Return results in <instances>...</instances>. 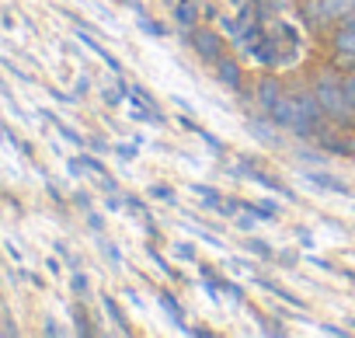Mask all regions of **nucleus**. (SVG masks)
<instances>
[{
  "label": "nucleus",
  "mask_w": 355,
  "mask_h": 338,
  "mask_svg": "<svg viewBox=\"0 0 355 338\" xmlns=\"http://www.w3.org/2000/svg\"><path fill=\"white\" fill-rule=\"evenodd\" d=\"M303 182H306V185H313V189H324V192H348V185H345L341 178H334V175L306 171V175H303Z\"/></svg>",
  "instance_id": "20e7f679"
},
{
  "label": "nucleus",
  "mask_w": 355,
  "mask_h": 338,
  "mask_svg": "<svg viewBox=\"0 0 355 338\" xmlns=\"http://www.w3.org/2000/svg\"><path fill=\"white\" fill-rule=\"evenodd\" d=\"M73 289L84 296V289H87V276H80V272H77V276H73Z\"/></svg>",
  "instance_id": "4468645a"
},
{
  "label": "nucleus",
  "mask_w": 355,
  "mask_h": 338,
  "mask_svg": "<svg viewBox=\"0 0 355 338\" xmlns=\"http://www.w3.org/2000/svg\"><path fill=\"white\" fill-rule=\"evenodd\" d=\"M355 11V0H306V15L313 22H338Z\"/></svg>",
  "instance_id": "7ed1b4c3"
},
{
  "label": "nucleus",
  "mask_w": 355,
  "mask_h": 338,
  "mask_svg": "<svg viewBox=\"0 0 355 338\" xmlns=\"http://www.w3.org/2000/svg\"><path fill=\"white\" fill-rule=\"evenodd\" d=\"M320 112H324V108L317 105L313 94H289V98H279V101L268 108L272 122L282 126V129H293V133H310V129L317 126Z\"/></svg>",
  "instance_id": "f257e3e1"
},
{
  "label": "nucleus",
  "mask_w": 355,
  "mask_h": 338,
  "mask_svg": "<svg viewBox=\"0 0 355 338\" xmlns=\"http://www.w3.org/2000/svg\"><path fill=\"white\" fill-rule=\"evenodd\" d=\"M345 94H348V101L355 105V77H348V81H345Z\"/></svg>",
  "instance_id": "2eb2a0df"
},
{
  "label": "nucleus",
  "mask_w": 355,
  "mask_h": 338,
  "mask_svg": "<svg viewBox=\"0 0 355 338\" xmlns=\"http://www.w3.org/2000/svg\"><path fill=\"white\" fill-rule=\"evenodd\" d=\"M313 98H317V105L331 115V119H352L355 115V105L348 101V94H345V84H338L331 74H324L320 81H317V87H313Z\"/></svg>",
  "instance_id": "f03ea898"
},
{
  "label": "nucleus",
  "mask_w": 355,
  "mask_h": 338,
  "mask_svg": "<svg viewBox=\"0 0 355 338\" xmlns=\"http://www.w3.org/2000/svg\"><path fill=\"white\" fill-rule=\"evenodd\" d=\"M345 28H355V11H352V15L345 18Z\"/></svg>",
  "instance_id": "dca6fc26"
},
{
  "label": "nucleus",
  "mask_w": 355,
  "mask_h": 338,
  "mask_svg": "<svg viewBox=\"0 0 355 338\" xmlns=\"http://www.w3.org/2000/svg\"><path fill=\"white\" fill-rule=\"evenodd\" d=\"M220 74H223V81H227L230 87H237L241 77H237V67H234V63H220Z\"/></svg>",
  "instance_id": "9d476101"
},
{
  "label": "nucleus",
  "mask_w": 355,
  "mask_h": 338,
  "mask_svg": "<svg viewBox=\"0 0 355 338\" xmlns=\"http://www.w3.org/2000/svg\"><path fill=\"white\" fill-rule=\"evenodd\" d=\"M39 115H42V119H49V122H53V126H56V133H60V136H63V140H70V143H73V146H84V136H80V133H73V129H70V126H67V122H60V119H56V115H53V112H39Z\"/></svg>",
  "instance_id": "39448f33"
},
{
  "label": "nucleus",
  "mask_w": 355,
  "mask_h": 338,
  "mask_svg": "<svg viewBox=\"0 0 355 338\" xmlns=\"http://www.w3.org/2000/svg\"><path fill=\"white\" fill-rule=\"evenodd\" d=\"M80 42H84V46H87V49H91V53H98V56H101V60H105V63H108V67H112V70H115V74H119V70H122V67H119V60H115V56H112V53H108V49H101V46H98V42H94V39H91V35H80Z\"/></svg>",
  "instance_id": "0eeeda50"
},
{
  "label": "nucleus",
  "mask_w": 355,
  "mask_h": 338,
  "mask_svg": "<svg viewBox=\"0 0 355 338\" xmlns=\"http://www.w3.org/2000/svg\"><path fill=\"white\" fill-rule=\"evenodd\" d=\"M258 91H261V105H265V108H272V105L282 98V94H279V84H272V81H261Z\"/></svg>",
  "instance_id": "6e6552de"
},
{
  "label": "nucleus",
  "mask_w": 355,
  "mask_h": 338,
  "mask_svg": "<svg viewBox=\"0 0 355 338\" xmlns=\"http://www.w3.org/2000/svg\"><path fill=\"white\" fill-rule=\"evenodd\" d=\"M153 196H157V199H167V203H174V192H171V189H164V185H157V189H153Z\"/></svg>",
  "instance_id": "ddd939ff"
},
{
  "label": "nucleus",
  "mask_w": 355,
  "mask_h": 338,
  "mask_svg": "<svg viewBox=\"0 0 355 338\" xmlns=\"http://www.w3.org/2000/svg\"><path fill=\"white\" fill-rule=\"evenodd\" d=\"M136 153H139V143H122V146H119V157H122V160H132Z\"/></svg>",
  "instance_id": "f8f14e48"
},
{
  "label": "nucleus",
  "mask_w": 355,
  "mask_h": 338,
  "mask_svg": "<svg viewBox=\"0 0 355 338\" xmlns=\"http://www.w3.org/2000/svg\"><path fill=\"white\" fill-rule=\"evenodd\" d=\"M334 49L345 53V56H355V28H341L334 35Z\"/></svg>",
  "instance_id": "423d86ee"
},
{
  "label": "nucleus",
  "mask_w": 355,
  "mask_h": 338,
  "mask_svg": "<svg viewBox=\"0 0 355 338\" xmlns=\"http://www.w3.org/2000/svg\"><path fill=\"white\" fill-rule=\"evenodd\" d=\"M209 42H213V35H199V42H196V46H199V53H202V56H216V49H213Z\"/></svg>",
  "instance_id": "9b49d317"
},
{
  "label": "nucleus",
  "mask_w": 355,
  "mask_h": 338,
  "mask_svg": "<svg viewBox=\"0 0 355 338\" xmlns=\"http://www.w3.org/2000/svg\"><path fill=\"white\" fill-rule=\"evenodd\" d=\"M160 307H167V314H171V321H174V324H182V307H178V303H174L167 293L160 296Z\"/></svg>",
  "instance_id": "1a4fd4ad"
}]
</instances>
